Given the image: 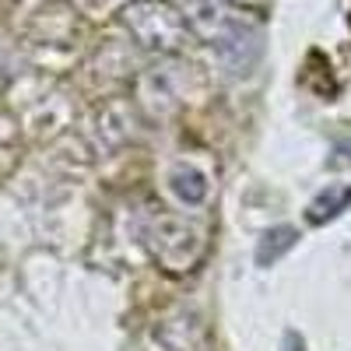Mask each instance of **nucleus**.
Masks as SVG:
<instances>
[{
	"instance_id": "f03ea898",
	"label": "nucleus",
	"mask_w": 351,
	"mask_h": 351,
	"mask_svg": "<svg viewBox=\"0 0 351 351\" xmlns=\"http://www.w3.org/2000/svg\"><path fill=\"white\" fill-rule=\"evenodd\" d=\"M120 21L137 39V46L152 53H180L193 36L186 14L169 0H130L120 11Z\"/></svg>"
},
{
	"instance_id": "6e6552de",
	"label": "nucleus",
	"mask_w": 351,
	"mask_h": 351,
	"mask_svg": "<svg viewBox=\"0 0 351 351\" xmlns=\"http://www.w3.org/2000/svg\"><path fill=\"white\" fill-rule=\"evenodd\" d=\"M228 4H236V8H260L263 0H228Z\"/></svg>"
},
{
	"instance_id": "20e7f679",
	"label": "nucleus",
	"mask_w": 351,
	"mask_h": 351,
	"mask_svg": "<svg viewBox=\"0 0 351 351\" xmlns=\"http://www.w3.org/2000/svg\"><path fill=\"white\" fill-rule=\"evenodd\" d=\"M295 239H299V232L291 228V225H278L271 232H263V239L256 246V263H260V267H267V263L281 260L291 246H295Z\"/></svg>"
},
{
	"instance_id": "0eeeda50",
	"label": "nucleus",
	"mask_w": 351,
	"mask_h": 351,
	"mask_svg": "<svg viewBox=\"0 0 351 351\" xmlns=\"http://www.w3.org/2000/svg\"><path fill=\"white\" fill-rule=\"evenodd\" d=\"M334 155H337V162H351V130L337 134V141H334Z\"/></svg>"
},
{
	"instance_id": "f257e3e1",
	"label": "nucleus",
	"mask_w": 351,
	"mask_h": 351,
	"mask_svg": "<svg viewBox=\"0 0 351 351\" xmlns=\"http://www.w3.org/2000/svg\"><path fill=\"white\" fill-rule=\"evenodd\" d=\"M183 14L190 32L208 46H215L232 71H243L256 60L260 25L250 21L243 11H236V4H228V0H186Z\"/></svg>"
},
{
	"instance_id": "39448f33",
	"label": "nucleus",
	"mask_w": 351,
	"mask_h": 351,
	"mask_svg": "<svg viewBox=\"0 0 351 351\" xmlns=\"http://www.w3.org/2000/svg\"><path fill=\"white\" fill-rule=\"evenodd\" d=\"M348 204H351V186H327L324 193L309 204V215H306V218H309L313 225H324V221L337 218Z\"/></svg>"
},
{
	"instance_id": "7ed1b4c3",
	"label": "nucleus",
	"mask_w": 351,
	"mask_h": 351,
	"mask_svg": "<svg viewBox=\"0 0 351 351\" xmlns=\"http://www.w3.org/2000/svg\"><path fill=\"white\" fill-rule=\"evenodd\" d=\"M144 239H148L152 256L162 263L169 274H186L193 271L204 250H208V239L204 232L186 221V218H176V215H158L152 218V225L144 228Z\"/></svg>"
},
{
	"instance_id": "423d86ee",
	"label": "nucleus",
	"mask_w": 351,
	"mask_h": 351,
	"mask_svg": "<svg viewBox=\"0 0 351 351\" xmlns=\"http://www.w3.org/2000/svg\"><path fill=\"white\" fill-rule=\"evenodd\" d=\"M172 190H176V197L186 200V204H200L204 197H208V180H204L197 169L180 165L172 172Z\"/></svg>"
}]
</instances>
